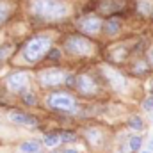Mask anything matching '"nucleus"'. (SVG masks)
<instances>
[{"instance_id": "nucleus-18", "label": "nucleus", "mask_w": 153, "mask_h": 153, "mask_svg": "<svg viewBox=\"0 0 153 153\" xmlns=\"http://www.w3.org/2000/svg\"><path fill=\"white\" fill-rule=\"evenodd\" d=\"M9 14H11V4L5 0H0V25L9 18Z\"/></svg>"}, {"instance_id": "nucleus-29", "label": "nucleus", "mask_w": 153, "mask_h": 153, "mask_svg": "<svg viewBox=\"0 0 153 153\" xmlns=\"http://www.w3.org/2000/svg\"><path fill=\"white\" fill-rule=\"evenodd\" d=\"M150 121L153 123V112H150Z\"/></svg>"}, {"instance_id": "nucleus-17", "label": "nucleus", "mask_w": 153, "mask_h": 153, "mask_svg": "<svg viewBox=\"0 0 153 153\" xmlns=\"http://www.w3.org/2000/svg\"><path fill=\"white\" fill-rule=\"evenodd\" d=\"M141 146H143V137H141V135H130V137H128V150L132 153L139 152Z\"/></svg>"}, {"instance_id": "nucleus-26", "label": "nucleus", "mask_w": 153, "mask_h": 153, "mask_svg": "<svg viewBox=\"0 0 153 153\" xmlns=\"http://www.w3.org/2000/svg\"><path fill=\"white\" fill-rule=\"evenodd\" d=\"M144 59H146V61L150 62V66L153 68V46H152V48H148V50H146V57H144Z\"/></svg>"}, {"instance_id": "nucleus-20", "label": "nucleus", "mask_w": 153, "mask_h": 153, "mask_svg": "<svg viewBox=\"0 0 153 153\" xmlns=\"http://www.w3.org/2000/svg\"><path fill=\"white\" fill-rule=\"evenodd\" d=\"M128 126H130L132 130H137V132L144 130V123H143V119H141L139 116H132V117L128 119Z\"/></svg>"}, {"instance_id": "nucleus-8", "label": "nucleus", "mask_w": 153, "mask_h": 153, "mask_svg": "<svg viewBox=\"0 0 153 153\" xmlns=\"http://www.w3.org/2000/svg\"><path fill=\"white\" fill-rule=\"evenodd\" d=\"M66 73L62 70H55V68H50V70H43L38 75V80L43 87H55L59 84H64L66 82Z\"/></svg>"}, {"instance_id": "nucleus-7", "label": "nucleus", "mask_w": 153, "mask_h": 153, "mask_svg": "<svg viewBox=\"0 0 153 153\" xmlns=\"http://www.w3.org/2000/svg\"><path fill=\"white\" fill-rule=\"evenodd\" d=\"M75 89L82 94V96H94L98 91H100V85H98V80L89 73H82V75L76 76V85Z\"/></svg>"}, {"instance_id": "nucleus-9", "label": "nucleus", "mask_w": 153, "mask_h": 153, "mask_svg": "<svg viewBox=\"0 0 153 153\" xmlns=\"http://www.w3.org/2000/svg\"><path fill=\"white\" fill-rule=\"evenodd\" d=\"M102 73L105 76L107 84L114 89L116 93H123V91H125V87H126V78L119 73V70L111 68V66H105V68H102Z\"/></svg>"}, {"instance_id": "nucleus-11", "label": "nucleus", "mask_w": 153, "mask_h": 153, "mask_svg": "<svg viewBox=\"0 0 153 153\" xmlns=\"http://www.w3.org/2000/svg\"><path fill=\"white\" fill-rule=\"evenodd\" d=\"M121 20L117 18V16H112V18H109L105 23H103V34L105 36H116L119 30H121Z\"/></svg>"}, {"instance_id": "nucleus-31", "label": "nucleus", "mask_w": 153, "mask_h": 153, "mask_svg": "<svg viewBox=\"0 0 153 153\" xmlns=\"http://www.w3.org/2000/svg\"><path fill=\"white\" fill-rule=\"evenodd\" d=\"M50 153H57V152H50Z\"/></svg>"}, {"instance_id": "nucleus-4", "label": "nucleus", "mask_w": 153, "mask_h": 153, "mask_svg": "<svg viewBox=\"0 0 153 153\" xmlns=\"http://www.w3.org/2000/svg\"><path fill=\"white\" fill-rule=\"evenodd\" d=\"M29 82H30V75L29 71L25 70H20V71H14L11 75H7L5 78V85L11 93L14 94H20L22 98L29 93Z\"/></svg>"}, {"instance_id": "nucleus-21", "label": "nucleus", "mask_w": 153, "mask_h": 153, "mask_svg": "<svg viewBox=\"0 0 153 153\" xmlns=\"http://www.w3.org/2000/svg\"><path fill=\"white\" fill-rule=\"evenodd\" d=\"M61 57H62V50H59V48H50L48 53H46L48 61H59Z\"/></svg>"}, {"instance_id": "nucleus-22", "label": "nucleus", "mask_w": 153, "mask_h": 153, "mask_svg": "<svg viewBox=\"0 0 153 153\" xmlns=\"http://www.w3.org/2000/svg\"><path fill=\"white\" fill-rule=\"evenodd\" d=\"M22 100H23V103H25V105H30V107L38 103V96H36L32 91H29V93H27V94H25Z\"/></svg>"}, {"instance_id": "nucleus-16", "label": "nucleus", "mask_w": 153, "mask_h": 153, "mask_svg": "<svg viewBox=\"0 0 153 153\" xmlns=\"http://www.w3.org/2000/svg\"><path fill=\"white\" fill-rule=\"evenodd\" d=\"M41 150V143L32 139V141H27L23 144H20V152L22 153H38Z\"/></svg>"}, {"instance_id": "nucleus-14", "label": "nucleus", "mask_w": 153, "mask_h": 153, "mask_svg": "<svg viewBox=\"0 0 153 153\" xmlns=\"http://www.w3.org/2000/svg\"><path fill=\"white\" fill-rule=\"evenodd\" d=\"M150 70H152V66H150V62H148L146 59L135 61V62L132 64V73H134L135 76H143V75H146V73H150Z\"/></svg>"}, {"instance_id": "nucleus-12", "label": "nucleus", "mask_w": 153, "mask_h": 153, "mask_svg": "<svg viewBox=\"0 0 153 153\" xmlns=\"http://www.w3.org/2000/svg\"><path fill=\"white\" fill-rule=\"evenodd\" d=\"M121 7H123L121 0H102V4L98 5V9L102 13H107V14H112L116 11H119Z\"/></svg>"}, {"instance_id": "nucleus-10", "label": "nucleus", "mask_w": 153, "mask_h": 153, "mask_svg": "<svg viewBox=\"0 0 153 153\" xmlns=\"http://www.w3.org/2000/svg\"><path fill=\"white\" fill-rule=\"evenodd\" d=\"M9 119L16 125H27V126H36L38 125V119L30 114H25V112H20V111H13L9 112Z\"/></svg>"}, {"instance_id": "nucleus-27", "label": "nucleus", "mask_w": 153, "mask_h": 153, "mask_svg": "<svg viewBox=\"0 0 153 153\" xmlns=\"http://www.w3.org/2000/svg\"><path fill=\"white\" fill-rule=\"evenodd\" d=\"M148 152H153V139L148 141Z\"/></svg>"}, {"instance_id": "nucleus-6", "label": "nucleus", "mask_w": 153, "mask_h": 153, "mask_svg": "<svg viewBox=\"0 0 153 153\" xmlns=\"http://www.w3.org/2000/svg\"><path fill=\"white\" fill-rule=\"evenodd\" d=\"M75 29L85 36H96L100 30H103V22L94 14H87V16H82L76 20Z\"/></svg>"}, {"instance_id": "nucleus-5", "label": "nucleus", "mask_w": 153, "mask_h": 153, "mask_svg": "<svg viewBox=\"0 0 153 153\" xmlns=\"http://www.w3.org/2000/svg\"><path fill=\"white\" fill-rule=\"evenodd\" d=\"M46 105L59 112H71L76 109V100L68 93H52L46 98Z\"/></svg>"}, {"instance_id": "nucleus-2", "label": "nucleus", "mask_w": 153, "mask_h": 153, "mask_svg": "<svg viewBox=\"0 0 153 153\" xmlns=\"http://www.w3.org/2000/svg\"><path fill=\"white\" fill-rule=\"evenodd\" d=\"M52 41H53V39L50 38V36H46V34H43V36H34V38L25 45V48H23V53H22V55H23L25 62H29V64L38 62L43 55L48 53L46 50H50Z\"/></svg>"}, {"instance_id": "nucleus-24", "label": "nucleus", "mask_w": 153, "mask_h": 153, "mask_svg": "<svg viewBox=\"0 0 153 153\" xmlns=\"http://www.w3.org/2000/svg\"><path fill=\"white\" fill-rule=\"evenodd\" d=\"M59 135H61L62 143H75L76 141V134H73V132H61Z\"/></svg>"}, {"instance_id": "nucleus-23", "label": "nucleus", "mask_w": 153, "mask_h": 153, "mask_svg": "<svg viewBox=\"0 0 153 153\" xmlns=\"http://www.w3.org/2000/svg\"><path fill=\"white\" fill-rule=\"evenodd\" d=\"M11 53H13V46H11V45H2V46H0V62L5 61Z\"/></svg>"}, {"instance_id": "nucleus-30", "label": "nucleus", "mask_w": 153, "mask_h": 153, "mask_svg": "<svg viewBox=\"0 0 153 153\" xmlns=\"http://www.w3.org/2000/svg\"><path fill=\"white\" fill-rule=\"evenodd\" d=\"M143 153H153V152H143Z\"/></svg>"}, {"instance_id": "nucleus-13", "label": "nucleus", "mask_w": 153, "mask_h": 153, "mask_svg": "<svg viewBox=\"0 0 153 153\" xmlns=\"http://www.w3.org/2000/svg\"><path fill=\"white\" fill-rule=\"evenodd\" d=\"M85 137H87V141H89L91 146H100L103 143V134L98 128H87L85 130Z\"/></svg>"}, {"instance_id": "nucleus-19", "label": "nucleus", "mask_w": 153, "mask_h": 153, "mask_svg": "<svg viewBox=\"0 0 153 153\" xmlns=\"http://www.w3.org/2000/svg\"><path fill=\"white\" fill-rule=\"evenodd\" d=\"M43 143H45V146L53 148V146H57V144L61 143V135H59V134H46L45 139H43Z\"/></svg>"}, {"instance_id": "nucleus-28", "label": "nucleus", "mask_w": 153, "mask_h": 153, "mask_svg": "<svg viewBox=\"0 0 153 153\" xmlns=\"http://www.w3.org/2000/svg\"><path fill=\"white\" fill-rule=\"evenodd\" d=\"M62 153H78V152L73 150V148H68V150H62Z\"/></svg>"}, {"instance_id": "nucleus-15", "label": "nucleus", "mask_w": 153, "mask_h": 153, "mask_svg": "<svg viewBox=\"0 0 153 153\" xmlns=\"http://www.w3.org/2000/svg\"><path fill=\"white\" fill-rule=\"evenodd\" d=\"M135 7H137V13L139 14L148 16V14H152V11H153V2L152 0H137L135 2Z\"/></svg>"}, {"instance_id": "nucleus-25", "label": "nucleus", "mask_w": 153, "mask_h": 153, "mask_svg": "<svg viewBox=\"0 0 153 153\" xmlns=\"http://www.w3.org/2000/svg\"><path fill=\"white\" fill-rule=\"evenodd\" d=\"M143 109H144L148 114L153 112V94H150V96L144 98V102H143Z\"/></svg>"}, {"instance_id": "nucleus-1", "label": "nucleus", "mask_w": 153, "mask_h": 153, "mask_svg": "<svg viewBox=\"0 0 153 153\" xmlns=\"http://www.w3.org/2000/svg\"><path fill=\"white\" fill-rule=\"evenodd\" d=\"M27 9L41 22H59L70 14V7L62 0H30Z\"/></svg>"}, {"instance_id": "nucleus-3", "label": "nucleus", "mask_w": 153, "mask_h": 153, "mask_svg": "<svg viewBox=\"0 0 153 153\" xmlns=\"http://www.w3.org/2000/svg\"><path fill=\"white\" fill-rule=\"evenodd\" d=\"M64 50L70 53V55H76V57H87V55H93L96 46L94 43L85 36H80V34H71L64 39Z\"/></svg>"}]
</instances>
